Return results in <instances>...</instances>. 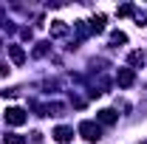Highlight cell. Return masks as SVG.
I'll use <instances>...</instances> for the list:
<instances>
[{
  "label": "cell",
  "instance_id": "5b68a950",
  "mask_svg": "<svg viewBox=\"0 0 147 144\" xmlns=\"http://www.w3.org/2000/svg\"><path fill=\"white\" fill-rule=\"evenodd\" d=\"M54 139L59 144H65V141H71V139H74V130H71V127H57V130H54Z\"/></svg>",
  "mask_w": 147,
  "mask_h": 144
},
{
  "label": "cell",
  "instance_id": "6da1fadb",
  "mask_svg": "<svg viewBox=\"0 0 147 144\" xmlns=\"http://www.w3.org/2000/svg\"><path fill=\"white\" fill-rule=\"evenodd\" d=\"M79 136L88 139V141H99V139H102V130H99L96 122H82V124H79Z\"/></svg>",
  "mask_w": 147,
  "mask_h": 144
},
{
  "label": "cell",
  "instance_id": "5bb4252c",
  "mask_svg": "<svg viewBox=\"0 0 147 144\" xmlns=\"http://www.w3.org/2000/svg\"><path fill=\"white\" fill-rule=\"evenodd\" d=\"M6 73H9V68H6V65L0 62V76H6Z\"/></svg>",
  "mask_w": 147,
  "mask_h": 144
},
{
  "label": "cell",
  "instance_id": "30bf717a",
  "mask_svg": "<svg viewBox=\"0 0 147 144\" xmlns=\"http://www.w3.org/2000/svg\"><path fill=\"white\" fill-rule=\"evenodd\" d=\"M3 139H6V144H26V139L17 136V133H9V136H3Z\"/></svg>",
  "mask_w": 147,
  "mask_h": 144
},
{
  "label": "cell",
  "instance_id": "277c9868",
  "mask_svg": "<svg viewBox=\"0 0 147 144\" xmlns=\"http://www.w3.org/2000/svg\"><path fill=\"white\" fill-rule=\"evenodd\" d=\"M9 57H11L14 65H23V62H26V51H23L20 45H9Z\"/></svg>",
  "mask_w": 147,
  "mask_h": 144
},
{
  "label": "cell",
  "instance_id": "52a82bcc",
  "mask_svg": "<svg viewBox=\"0 0 147 144\" xmlns=\"http://www.w3.org/2000/svg\"><path fill=\"white\" fill-rule=\"evenodd\" d=\"M144 51H133V54H130V65H136V68H142V65H144Z\"/></svg>",
  "mask_w": 147,
  "mask_h": 144
},
{
  "label": "cell",
  "instance_id": "8992f818",
  "mask_svg": "<svg viewBox=\"0 0 147 144\" xmlns=\"http://www.w3.org/2000/svg\"><path fill=\"white\" fill-rule=\"evenodd\" d=\"M96 119H99L102 124H113V122H116V113H113V110H99Z\"/></svg>",
  "mask_w": 147,
  "mask_h": 144
},
{
  "label": "cell",
  "instance_id": "ba28073f",
  "mask_svg": "<svg viewBox=\"0 0 147 144\" xmlns=\"http://www.w3.org/2000/svg\"><path fill=\"white\" fill-rule=\"evenodd\" d=\"M91 31H96V34L105 31V17H102V14H96V17L91 20Z\"/></svg>",
  "mask_w": 147,
  "mask_h": 144
},
{
  "label": "cell",
  "instance_id": "9c48e42d",
  "mask_svg": "<svg viewBox=\"0 0 147 144\" xmlns=\"http://www.w3.org/2000/svg\"><path fill=\"white\" fill-rule=\"evenodd\" d=\"M65 31H68V28H65V23H62V20H54V26H51V34H54V37H62Z\"/></svg>",
  "mask_w": 147,
  "mask_h": 144
},
{
  "label": "cell",
  "instance_id": "8fae6325",
  "mask_svg": "<svg viewBox=\"0 0 147 144\" xmlns=\"http://www.w3.org/2000/svg\"><path fill=\"white\" fill-rule=\"evenodd\" d=\"M110 42H116V45H119V42H127V34H122V31H113V34H110Z\"/></svg>",
  "mask_w": 147,
  "mask_h": 144
},
{
  "label": "cell",
  "instance_id": "7c38bea8",
  "mask_svg": "<svg viewBox=\"0 0 147 144\" xmlns=\"http://www.w3.org/2000/svg\"><path fill=\"white\" fill-rule=\"evenodd\" d=\"M116 14H119V17H127V14H136V9H133V6H119Z\"/></svg>",
  "mask_w": 147,
  "mask_h": 144
},
{
  "label": "cell",
  "instance_id": "4fadbf2b",
  "mask_svg": "<svg viewBox=\"0 0 147 144\" xmlns=\"http://www.w3.org/2000/svg\"><path fill=\"white\" fill-rule=\"evenodd\" d=\"M136 26H147V11H136Z\"/></svg>",
  "mask_w": 147,
  "mask_h": 144
},
{
  "label": "cell",
  "instance_id": "3957f363",
  "mask_svg": "<svg viewBox=\"0 0 147 144\" xmlns=\"http://www.w3.org/2000/svg\"><path fill=\"white\" fill-rule=\"evenodd\" d=\"M116 79H119V85H122V88H130L136 76H133V71H130V68H122V71L116 73Z\"/></svg>",
  "mask_w": 147,
  "mask_h": 144
},
{
  "label": "cell",
  "instance_id": "7a4b0ae2",
  "mask_svg": "<svg viewBox=\"0 0 147 144\" xmlns=\"http://www.w3.org/2000/svg\"><path fill=\"white\" fill-rule=\"evenodd\" d=\"M6 122L11 127H20L23 122H26V110L23 108H6Z\"/></svg>",
  "mask_w": 147,
  "mask_h": 144
}]
</instances>
